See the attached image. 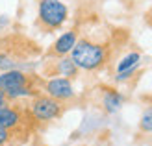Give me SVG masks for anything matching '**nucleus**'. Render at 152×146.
Segmentation results:
<instances>
[{
	"label": "nucleus",
	"instance_id": "1",
	"mask_svg": "<svg viewBox=\"0 0 152 146\" xmlns=\"http://www.w3.org/2000/svg\"><path fill=\"white\" fill-rule=\"evenodd\" d=\"M121 41L117 35H108L95 39L91 35H80L74 48L71 50V59L80 68V72H100L117 57Z\"/></svg>",
	"mask_w": 152,
	"mask_h": 146
},
{
	"label": "nucleus",
	"instance_id": "2",
	"mask_svg": "<svg viewBox=\"0 0 152 146\" xmlns=\"http://www.w3.org/2000/svg\"><path fill=\"white\" fill-rule=\"evenodd\" d=\"M43 56V48L34 39L22 33H2L0 35V72L20 68L34 63Z\"/></svg>",
	"mask_w": 152,
	"mask_h": 146
},
{
	"label": "nucleus",
	"instance_id": "3",
	"mask_svg": "<svg viewBox=\"0 0 152 146\" xmlns=\"http://www.w3.org/2000/svg\"><path fill=\"white\" fill-rule=\"evenodd\" d=\"M45 78L30 70L11 68L0 72V89L10 100H26L43 93Z\"/></svg>",
	"mask_w": 152,
	"mask_h": 146
},
{
	"label": "nucleus",
	"instance_id": "4",
	"mask_svg": "<svg viewBox=\"0 0 152 146\" xmlns=\"http://www.w3.org/2000/svg\"><path fill=\"white\" fill-rule=\"evenodd\" d=\"M69 20V7L61 0H37L35 26L41 33H54Z\"/></svg>",
	"mask_w": 152,
	"mask_h": 146
},
{
	"label": "nucleus",
	"instance_id": "5",
	"mask_svg": "<svg viewBox=\"0 0 152 146\" xmlns=\"http://www.w3.org/2000/svg\"><path fill=\"white\" fill-rule=\"evenodd\" d=\"M26 105H28L30 115H32L34 120L37 122V126L50 124V122H54V120H59L65 115V111L69 109V107L65 104H61L59 100L52 98L45 93H39L32 98H28Z\"/></svg>",
	"mask_w": 152,
	"mask_h": 146
},
{
	"label": "nucleus",
	"instance_id": "6",
	"mask_svg": "<svg viewBox=\"0 0 152 146\" xmlns=\"http://www.w3.org/2000/svg\"><path fill=\"white\" fill-rule=\"evenodd\" d=\"M43 93L59 100L67 107L78 104V94H76V91L72 87V80L69 78H59V76L58 78H45Z\"/></svg>",
	"mask_w": 152,
	"mask_h": 146
},
{
	"label": "nucleus",
	"instance_id": "7",
	"mask_svg": "<svg viewBox=\"0 0 152 146\" xmlns=\"http://www.w3.org/2000/svg\"><path fill=\"white\" fill-rule=\"evenodd\" d=\"M43 78H69L76 80L80 76V68L74 65L71 56L63 57H47L43 59V68H41Z\"/></svg>",
	"mask_w": 152,
	"mask_h": 146
},
{
	"label": "nucleus",
	"instance_id": "8",
	"mask_svg": "<svg viewBox=\"0 0 152 146\" xmlns=\"http://www.w3.org/2000/svg\"><path fill=\"white\" fill-rule=\"evenodd\" d=\"M80 37V28L74 26L71 30H67V32H63L61 35L58 37V39L50 44V48L47 52H43V59L47 57H63V56H69L71 50L74 48L76 41H78Z\"/></svg>",
	"mask_w": 152,
	"mask_h": 146
},
{
	"label": "nucleus",
	"instance_id": "9",
	"mask_svg": "<svg viewBox=\"0 0 152 146\" xmlns=\"http://www.w3.org/2000/svg\"><path fill=\"white\" fill-rule=\"evenodd\" d=\"M96 94H98V105H100V109L108 115L117 113L124 102V96L115 87H110V85H98Z\"/></svg>",
	"mask_w": 152,
	"mask_h": 146
},
{
	"label": "nucleus",
	"instance_id": "10",
	"mask_svg": "<svg viewBox=\"0 0 152 146\" xmlns=\"http://www.w3.org/2000/svg\"><path fill=\"white\" fill-rule=\"evenodd\" d=\"M135 141L143 144H152V98H148V102L143 107Z\"/></svg>",
	"mask_w": 152,
	"mask_h": 146
},
{
	"label": "nucleus",
	"instance_id": "11",
	"mask_svg": "<svg viewBox=\"0 0 152 146\" xmlns=\"http://www.w3.org/2000/svg\"><path fill=\"white\" fill-rule=\"evenodd\" d=\"M135 65H141V52L139 50H130V52H126L124 56H121L117 59L115 74H121V72H124V70H128V68H132Z\"/></svg>",
	"mask_w": 152,
	"mask_h": 146
},
{
	"label": "nucleus",
	"instance_id": "12",
	"mask_svg": "<svg viewBox=\"0 0 152 146\" xmlns=\"http://www.w3.org/2000/svg\"><path fill=\"white\" fill-rule=\"evenodd\" d=\"M7 142H15V144H17V137H15V133L10 131V129L0 128V146H4Z\"/></svg>",
	"mask_w": 152,
	"mask_h": 146
},
{
	"label": "nucleus",
	"instance_id": "13",
	"mask_svg": "<svg viewBox=\"0 0 152 146\" xmlns=\"http://www.w3.org/2000/svg\"><path fill=\"white\" fill-rule=\"evenodd\" d=\"M10 17H6V15H0V35L7 32V26H10Z\"/></svg>",
	"mask_w": 152,
	"mask_h": 146
},
{
	"label": "nucleus",
	"instance_id": "14",
	"mask_svg": "<svg viewBox=\"0 0 152 146\" xmlns=\"http://www.w3.org/2000/svg\"><path fill=\"white\" fill-rule=\"evenodd\" d=\"M145 20H147V24L152 28V7H150V9L147 11V15H145Z\"/></svg>",
	"mask_w": 152,
	"mask_h": 146
},
{
	"label": "nucleus",
	"instance_id": "15",
	"mask_svg": "<svg viewBox=\"0 0 152 146\" xmlns=\"http://www.w3.org/2000/svg\"><path fill=\"white\" fill-rule=\"evenodd\" d=\"M6 100H10V98H7V96H6V93H4L2 89H0V102H6Z\"/></svg>",
	"mask_w": 152,
	"mask_h": 146
},
{
	"label": "nucleus",
	"instance_id": "16",
	"mask_svg": "<svg viewBox=\"0 0 152 146\" xmlns=\"http://www.w3.org/2000/svg\"><path fill=\"white\" fill-rule=\"evenodd\" d=\"M4 146H20V144H15V142H7V144H4Z\"/></svg>",
	"mask_w": 152,
	"mask_h": 146
}]
</instances>
